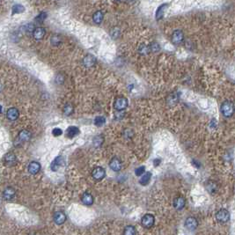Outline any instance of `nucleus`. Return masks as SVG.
I'll return each instance as SVG.
<instances>
[{
    "instance_id": "obj_1",
    "label": "nucleus",
    "mask_w": 235,
    "mask_h": 235,
    "mask_svg": "<svg viewBox=\"0 0 235 235\" xmlns=\"http://www.w3.org/2000/svg\"><path fill=\"white\" fill-rule=\"evenodd\" d=\"M221 112L226 117H230L233 114V102L226 100L221 105Z\"/></svg>"
},
{
    "instance_id": "obj_2",
    "label": "nucleus",
    "mask_w": 235,
    "mask_h": 235,
    "mask_svg": "<svg viewBox=\"0 0 235 235\" xmlns=\"http://www.w3.org/2000/svg\"><path fill=\"white\" fill-rule=\"evenodd\" d=\"M114 108L118 111H122L128 107V100L124 97L117 98L114 101Z\"/></svg>"
},
{
    "instance_id": "obj_3",
    "label": "nucleus",
    "mask_w": 235,
    "mask_h": 235,
    "mask_svg": "<svg viewBox=\"0 0 235 235\" xmlns=\"http://www.w3.org/2000/svg\"><path fill=\"white\" fill-rule=\"evenodd\" d=\"M106 175V171L103 167H95L92 172V176L93 177V179L97 180V181H100L102 180Z\"/></svg>"
},
{
    "instance_id": "obj_4",
    "label": "nucleus",
    "mask_w": 235,
    "mask_h": 235,
    "mask_svg": "<svg viewBox=\"0 0 235 235\" xmlns=\"http://www.w3.org/2000/svg\"><path fill=\"white\" fill-rule=\"evenodd\" d=\"M154 222H155V219L152 214H145L142 218V220H141L142 226L145 228L152 227V226L154 225Z\"/></svg>"
},
{
    "instance_id": "obj_5",
    "label": "nucleus",
    "mask_w": 235,
    "mask_h": 235,
    "mask_svg": "<svg viewBox=\"0 0 235 235\" xmlns=\"http://www.w3.org/2000/svg\"><path fill=\"white\" fill-rule=\"evenodd\" d=\"M216 219H217V220H219V222L225 223V222H227L229 219H230V214L228 212L227 210L222 209V210H220V211H219L217 212Z\"/></svg>"
},
{
    "instance_id": "obj_6",
    "label": "nucleus",
    "mask_w": 235,
    "mask_h": 235,
    "mask_svg": "<svg viewBox=\"0 0 235 235\" xmlns=\"http://www.w3.org/2000/svg\"><path fill=\"white\" fill-rule=\"evenodd\" d=\"M197 226H198V223H197V220L195 219V218H192V217H190L186 219V222H185V226L188 230L190 231H194L197 228Z\"/></svg>"
},
{
    "instance_id": "obj_7",
    "label": "nucleus",
    "mask_w": 235,
    "mask_h": 235,
    "mask_svg": "<svg viewBox=\"0 0 235 235\" xmlns=\"http://www.w3.org/2000/svg\"><path fill=\"white\" fill-rule=\"evenodd\" d=\"M183 39H184V34H183V33L181 30H175L173 33L172 42H174V44H180V43H182Z\"/></svg>"
},
{
    "instance_id": "obj_8",
    "label": "nucleus",
    "mask_w": 235,
    "mask_h": 235,
    "mask_svg": "<svg viewBox=\"0 0 235 235\" xmlns=\"http://www.w3.org/2000/svg\"><path fill=\"white\" fill-rule=\"evenodd\" d=\"M110 168L114 172H119L121 168V162L118 158H113L109 163Z\"/></svg>"
},
{
    "instance_id": "obj_9",
    "label": "nucleus",
    "mask_w": 235,
    "mask_h": 235,
    "mask_svg": "<svg viewBox=\"0 0 235 235\" xmlns=\"http://www.w3.org/2000/svg\"><path fill=\"white\" fill-rule=\"evenodd\" d=\"M65 220H66V216H65V214L63 212H56L54 214V221H55L56 224L62 225V224H63L65 222Z\"/></svg>"
},
{
    "instance_id": "obj_10",
    "label": "nucleus",
    "mask_w": 235,
    "mask_h": 235,
    "mask_svg": "<svg viewBox=\"0 0 235 235\" xmlns=\"http://www.w3.org/2000/svg\"><path fill=\"white\" fill-rule=\"evenodd\" d=\"M19 110L15 108V107H11V108H9L7 110V118L9 120H11V121H15L18 119V117H19Z\"/></svg>"
},
{
    "instance_id": "obj_11",
    "label": "nucleus",
    "mask_w": 235,
    "mask_h": 235,
    "mask_svg": "<svg viewBox=\"0 0 235 235\" xmlns=\"http://www.w3.org/2000/svg\"><path fill=\"white\" fill-rule=\"evenodd\" d=\"M41 169V165L36 161H33L28 165V172L31 175H36Z\"/></svg>"
},
{
    "instance_id": "obj_12",
    "label": "nucleus",
    "mask_w": 235,
    "mask_h": 235,
    "mask_svg": "<svg viewBox=\"0 0 235 235\" xmlns=\"http://www.w3.org/2000/svg\"><path fill=\"white\" fill-rule=\"evenodd\" d=\"M81 201H82V203H83L84 204L89 206V205H92L93 204V197H92V196L90 193L85 192V193H84L83 195H82V197H81Z\"/></svg>"
},
{
    "instance_id": "obj_13",
    "label": "nucleus",
    "mask_w": 235,
    "mask_h": 235,
    "mask_svg": "<svg viewBox=\"0 0 235 235\" xmlns=\"http://www.w3.org/2000/svg\"><path fill=\"white\" fill-rule=\"evenodd\" d=\"M79 132H80V130L79 129L76 127V126H70L67 130H66V136L70 138H71V137H74L78 136V134H79Z\"/></svg>"
},
{
    "instance_id": "obj_14",
    "label": "nucleus",
    "mask_w": 235,
    "mask_h": 235,
    "mask_svg": "<svg viewBox=\"0 0 235 235\" xmlns=\"http://www.w3.org/2000/svg\"><path fill=\"white\" fill-rule=\"evenodd\" d=\"M185 199L183 197H176L174 200V207L176 210H182L185 206Z\"/></svg>"
},
{
    "instance_id": "obj_15",
    "label": "nucleus",
    "mask_w": 235,
    "mask_h": 235,
    "mask_svg": "<svg viewBox=\"0 0 235 235\" xmlns=\"http://www.w3.org/2000/svg\"><path fill=\"white\" fill-rule=\"evenodd\" d=\"M95 58L91 56V55H87L86 56H85L83 59V64L85 66V67H92L94 65L95 63Z\"/></svg>"
},
{
    "instance_id": "obj_16",
    "label": "nucleus",
    "mask_w": 235,
    "mask_h": 235,
    "mask_svg": "<svg viewBox=\"0 0 235 235\" xmlns=\"http://www.w3.org/2000/svg\"><path fill=\"white\" fill-rule=\"evenodd\" d=\"M45 33L46 32L44 28H42V27H37V28H35L34 31L33 32L34 38L36 39V40H42V39L44 37Z\"/></svg>"
},
{
    "instance_id": "obj_17",
    "label": "nucleus",
    "mask_w": 235,
    "mask_h": 235,
    "mask_svg": "<svg viewBox=\"0 0 235 235\" xmlns=\"http://www.w3.org/2000/svg\"><path fill=\"white\" fill-rule=\"evenodd\" d=\"M15 196V190H13V188H7L5 190H4V193H3V197L6 200H11L13 199Z\"/></svg>"
},
{
    "instance_id": "obj_18",
    "label": "nucleus",
    "mask_w": 235,
    "mask_h": 235,
    "mask_svg": "<svg viewBox=\"0 0 235 235\" xmlns=\"http://www.w3.org/2000/svg\"><path fill=\"white\" fill-rule=\"evenodd\" d=\"M63 162V158H62L61 156L56 158V159L53 160V162L51 163V166H50L51 169H52L53 171H56V170L62 166Z\"/></svg>"
},
{
    "instance_id": "obj_19",
    "label": "nucleus",
    "mask_w": 235,
    "mask_h": 235,
    "mask_svg": "<svg viewBox=\"0 0 235 235\" xmlns=\"http://www.w3.org/2000/svg\"><path fill=\"white\" fill-rule=\"evenodd\" d=\"M151 178H152V174L150 173V172H147V173H145L144 175L141 176V178H140V180H139V183L141 184V185H147L150 181H151Z\"/></svg>"
},
{
    "instance_id": "obj_20",
    "label": "nucleus",
    "mask_w": 235,
    "mask_h": 235,
    "mask_svg": "<svg viewBox=\"0 0 235 235\" xmlns=\"http://www.w3.org/2000/svg\"><path fill=\"white\" fill-rule=\"evenodd\" d=\"M167 4H163V5H161L157 9V12H156V19H157V20L162 19V17H163L165 12H166V10H167Z\"/></svg>"
},
{
    "instance_id": "obj_21",
    "label": "nucleus",
    "mask_w": 235,
    "mask_h": 235,
    "mask_svg": "<svg viewBox=\"0 0 235 235\" xmlns=\"http://www.w3.org/2000/svg\"><path fill=\"white\" fill-rule=\"evenodd\" d=\"M31 138V133L28 131V130H26L24 129L22 130L20 135H19V139L20 141H23V142H26V141H28Z\"/></svg>"
},
{
    "instance_id": "obj_22",
    "label": "nucleus",
    "mask_w": 235,
    "mask_h": 235,
    "mask_svg": "<svg viewBox=\"0 0 235 235\" xmlns=\"http://www.w3.org/2000/svg\"><path fill=\"white\" fill-rule=\"evenodd\" d=\"M103 17L104 14L101 11H97L96 13H94V14L92 16V20L96 24H99L103 20Z\"/></svg>"
},
{
    "instance_id": "obj_23",
    "label": "nucleus",
    "mask_w": 235,
    "mask_h": 235,
    "mask_svg": "<svg viewBox=\"0 0 235 235\" xmlns=\"http://www.w3.org/2000/svg\"><path fill=\"white\" fill-rule=\"evenodd\" d=\"M16 156L13 153H8L5 156V162L7 163V165L9 166H13L16 163Z\"/></svg>"
},
{
    "instance_id": "obj_24",
    "label": "nucleus",
    "mask_w": 235,
    "mask_h": 235,
    "mask_svg": "<svg viewBox=\"0 0 235 235\" xmlns=\"http://www.w3.org/2000/svg\"><path fill=\"white\" fill-rule=\"evenodd\" d=\"M123 235H136V229L132 226H128L123 231Z\"/></svg>"
},
{
    "instance_id": "obj_25",
    "label": "nucleus",
    "mask_w": 235,
    "mask_h": 235,
    "mask_svg": "<svg viewBox=\"0 0 235 235\" xmlns=\"http://www.w3.org/2000/svg\"><path fill=\"white\" fill-rule=\"evenodd\" d=\"M105 121H106V120H105V118L103 116H97L94 119V124L97 127H100V126H102L105 123Z\"/></svg>"
},
{
    "instance_id": "obj_26",
    "label": "nucleus",
    "mask_w": 235,
    "mask_h": 235,
    "mask_svg": "<svg viewBox=\"0 0 235 235\" xmlns=\"http://www.w3.org/2000/svg\"><path fill=\"white\" fill-rule=\"evenodd\" d=\"M63 113L66 115H70L73 113V107L71 106L70 104H66L63 107Z\"/></svg>"
},
{
    "instance_id": "obj_27",
    "label": "nucleus",
    "mask_w": 235,
    "mask_h": 235,
    "mask_svg": "<svg viewBox=\"0 0 235 235\" xmlns=\"http://www.w3.org/2000/svg\"><path fill=\"white\" fill-rule=\"evenodd\" d=\"M24 11V6L21 5H13V13L15 14V13H20Z\"/></svg>"
},
{
    "instance_id": "obj_28",
    "label": "nucleus",
    "mask_w": 235,
    "mask_h": 235,
    "mask_svg": "<svg viewBox=\"0 0 235 235\" xmlns=\"http://www.w3.org/2000/svg\"><path fill=\"white\" fill-rule=\"evenodd\" d=\"M60 37H59L58 35H56V34H55V35H53V36L51 37V43H52L53 45H58V44L60 43Z\"/></svg>"
},
{
    "instance_id": "obj_29",
    "label": "nucleus",
    "mask_w": 235,
    "mask_h": 235,
    "mask_svg": "<svg viewBox=\"0 0 235 235\" xmlns=\"http://www.w3.org/2000/svg\"><path fill=\"white\" fill-rule=\"evenodd\" d=\"M144 170H145V167H139L138 168L136 169L135 174H136L137 176H142V175H144Z\"/></svg>"
},
{
    "instance_id": "obj_30",
    "label": "nucleus",
    "mask_w": 235,
    "mask_h": 235,
    "mask_svg": "<svg viewBox=\"0 0 235 235\" xmlns=\"http://www.w3.org/2000/svg\"><path fill=\"white\" fill-rule=\"evenodd\" d=\"M52 134H53L55 137H58V136H61L63 134V131L62 129H59V128H56L52 130Z\"/></svg>"
},
{
    "instance_id": "obj_31",
    "label": "nucleus",
    "mask_w": 235,
    "mask_h": 235,
    "mask_svg": "<svg viewBox=\"0 0 235 235\" xmlns=\"http://www.w3.org/2000/svg\"><path fill=\"white\" fill-rule=\"evenodd\" d=\"M93 144H95V145H97V146H99L100 144H102V138H101V137H94V139H93Z\"/></svg>"
},
{
    "instance_id": "obj_32",
    "label": "nucleus",
    "mask_w": 235,
    "mask_h": 235,
    "mask_svg": "<svg viewBox=\"0 0 235 235\" xmlns=\"http://www.w3.org/2000/svg\"><path fill=\"white\" fill-rule=\"evenodd\" d=\"M45 19H46L45 13H42L41 14H39V16H37V17H36V20H38L39 22H42V21H43Z\"/></svg>"
},
{
    "instance_id": "obj_33",
    "label": "nucleus",
    "mask_w": 235,
    "mask_h": 235,
    "mask_svg": "<svg viewBox=\"0 0 235 235\" xmlns=\"http://www.w3.org/2000/svg\"><path fill=\"white\" fill-rule=\"evenodd\" d=\"M151 49L153 50V51H158L159 49V46L157 44V43H155V42H153L151 46Z\"/></svg>"
},
{
    "instance_id": "obj_34",
    "label": "nucleus",
    "mask_w": 235,
    "mask_h": 235,
    "mask_svg": "<svg viewBox=\"0 0 235 235\" xmlns=\"http://www.w3.org/2000/svg\"><path fill=\"white\" fill-rule=\"evenodd\" d=\"M148 49H148L146 46L142 45V47L139 49V51H143V52H144V54H145V53H147V52H148Z\"/></svg>"
},
{
    "instance_id": "obj_35",
    "label": "nucleus",
    "mask_w": 235,
    "mask_h": 235,
    "mask_svg": "<svg viewBox=\"0 0 235 235\" xmlns=\"http://www.w3.org/2000/svg\"><path fill=\"white\" fill-rule=\"evenodd\" d=\"M1 90H2V84L0 83V92H1Z\"/></svg>"
},
{
    "instance_id": "obj_36",
    "label": "nucleus",
    "mask_w": 235,
    "mask_h": 235,
    "mask_svg": "<svg viewBox=\"0 0 235 235\" xmlns=\"http://www.w3.org/2000/svg\"><path fill=\"white\" fill-rule=\"evenodd\" d=\"M2 112V106H0V113Z\"/></svg>"
}]
</instances>
